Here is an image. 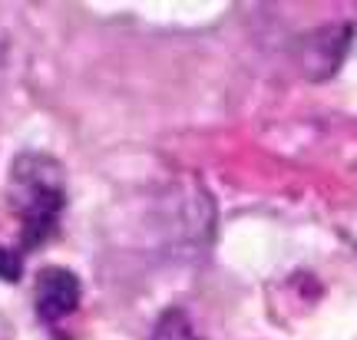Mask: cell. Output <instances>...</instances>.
Returning a JSON list of instances; mask_svg holds the SVG:
<instances>
[{
  "instance_id": "3957f363",
  "label": "cell",
  "mask_w": 357,
  "mask_h": 340,
  "mask_svg": "<svg viewBox=\"0 0 357 340\" xmlns=\"http://www.w3.org/2000/svg\"><path fill=\"white\" fill-rule=\"evenodd\" d=\"M149 340H202V337L195 334V327L189 324V317L182 314L178 307H169L166 314L155 320L153 337Z\"/></svg>"
},
{
  "instance_id": "277c9868",
  "label": "cell",
  "mask_w": 357,
  "mask_h": 340,
  "mask_svg": "<svg viewBox=\"0 0 357 340\" xmlns=\"http://www.w3.org/2000/svg\"><path fill=\"white\" fill-rule=\"evenodd\" d=\"M20 271H24V258H20V252L0 248V277H3V281H20Z\"/></svg>"
},
{
  "instance_id": "7a4b0ae2",
  "label": "cell",
  "mask_w": 357,
  "mask_h": 340,
  "mask_svg": "<svg viewBox=\"0 0 357 340\" xmlns=\"http://www.w3.org/2000/svg\"><path fill=\"white\" fill-rule=\"evenodd\" d=\"M33 307L43 324H56L79 307V277L66 268H43L33 288Z\"/></svg>"
},
{
  "instance_id": "6da1fadb",
  "label": "cell",
  "mask_w": 357,
  "mask_h": 340,
  "mask_svg": "<svg viewBox=\"0 0 357 340\" xmlns=\"http://www.w3.org/2000/svg\"><path fill=\"white\" fill-rule=\"evenodd\" d=\"M7 202L20 222V248L47 245L66 208V169L47 152H20L10 165Z\"/></svg>"
}]
</instances>
